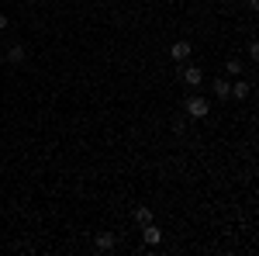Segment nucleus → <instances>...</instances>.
Here are the masks:
<instances>
[{"label":"nucleus","instance_id":"obj_1","mask_svg":"<svg viewBox=\"0 0 259 256\" xmlns=\"http://www.w3.org/2000/svg\"><path fill=\"white\" fill-rule=\"evenodd\" d=\"M207 111H211V104H207L204 97H190L187 100V115H190V118H207Z\"/></svg>","mask_w":259,"mask_h":256},{"label":"nucleus","instance_id":"obj_2","mask_svg":"<svg viewBox=\"0 0 259 256\" xmlns=\"http://www.w3.org/2000/svg\"><path fill=\"white\" fill-rule=\"evenodd\" d=\"M180 80H183L187 87H197L200 80H204V73H200L197 66H180Z\"/></svg>","mask_w":259,"mask_h":256},{"label":"nucleus","instance_id":"obj_3","mask_svg":"<svg viewBox=\"0 0 259 256\" xmlns=\"http://www.w3.org/2000/svg\"><path fill=\"white\" fill-rule=\"evenodd\" d=\"M249 90H252V87H249L245 80H235V83H232V90H228V97L242 100V97H249Z\"/></svg>","mask_w":259,"mask_h":256},{"label":"nucleus","instance_id":"obj_4","mask_svg":"<svg viewBox=\"0 0 259 256\" xmlns=\"http://www.w3.org/2000/svg\"><path fill=\"white\" fill-rule=\"evenodd\" d=\"M142 229H145V246H159V242H162V232L152 225V222H149V225H142Z\"/></svg>","mask_w":259,"mask_h":256},{"label":"nucleus","instance_id":"obj_5","mask_svg":"<svg viewBox=\"0 0 259 256\" xmlns=\"http://www.w3.org/2000/svg\"><path fill=\"white\" fill-rule=\"evenodd\" d=\"M169 52H173V59H177V62H183L187 56H190V42H187V39H183V42H177V45H173Z\"/></svg>","mask_w":259,"mask_h":256},{"label":"nucleus","instance_id":"obj_6","mask_svg":"<svg viewBox=\"0 0 259 256\" xmlns=\"http://www.w3.org/2000/svg\"><path fill=\"white\" fill-rule=\"evenodd\" d=\"M97 249L100 253H111V249H114V236H111V232H100L97 236Z\"/></svg>","mask_w":259,"mask_h":256},{"label":"nucleus","instance_id":"obj_7","mask_svg":"<svg viewBox=\"0 0 259 256\" xmlns=\"http://www.w3.org/2000/svg\"><path fill=\"white\" fill-rule=\"evenodd\" d=\"M228 90H232V83H228V80H214V94H218L221 100H228Z\"/></svg>","mask_w":259,"mask_h":256},{"label":"nucleus","instance_id":"obj_8","mask_svg":"<svg viewBox=\"0 0 259 256\" xmlns=\"http://www.w3.org/2000/svg\"><path fill=\"white\" fill-rule=\"evenodd\" d=\"M7 59L14 62V66H18V62H24V49H21V45H14V49L7 52Z\"/></svg>","mask_w":259,"mask_h":256},{"label":"nucleus","instance_id":"obj_9","mask_svg":"<svg viewBox=\"0 0 259 256\" xmlns=\"http://www.w3.org/2000/svg\"><path fill=\"white\" fill-rule=\"evenodd\" d=\"M135 222H139V225H149V222H152V211H149V208H139V211H135Z\"/></svg>","mask_w":259,"mask_h":256},{"label":"nucleus","instance_id":"obj_10","mask_svg":"<svg viewBox=\"0 0 259 256\" xmlns=\"http://www.w3.org/2000/svg\"><path fill=\"white\" fill-rule=\"evenodd\" d=\"M4 28H7V14H0V31H4Z\"/></svg>","mask_w":259,"mask_h":256},{"label":"nucleus","instance_id":"obj_11","mask_svg":"<svg viewBox=\"0 0 259 256\" xmlns=\"http://www.w3.org/2000/svg\"><path fill=\"white\" fill-rule=\"evenodd\" d=\"M0 62H4V52H0Z\"/></svg>","mask_w":259,"mask_h":256}]
</instances>
